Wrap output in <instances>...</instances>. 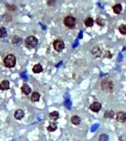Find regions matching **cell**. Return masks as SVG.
Wrapping results in <instances>:
<instances>
[{
    "label": "cell",
    "mask_w": 126,
    "mask_h": 141,
    "mask_svg": "<svg viewBox=\"0 0 126 141\" xmlns=\"http://www.w3.org/2000/svg\"><path fill=\"white\" fill-rule=\"evenodd\" d=\"M24 116V113L22 110L18 109L15 111L14 113V118L16 120H21Z\"/></svg>",
    "instance_id": "obj_8"
},
{
    "label": "cell",
    "mask_w": 126,
    "mask_h": 141,
    "mask_svg": "<svg viewBox=\"0 0 126 141\" xmlns=\"http://www.w3.org/2000/svg\"><path fill=\"white\" fill-rule=\"evenodd\" d=\"M114 83L111 80L105 79L101 82V88L103 90L106 92H111L114 90Z\"/></svg>",
    "instance_id": "obj_3"
},
{
    "label": "cell",
    "mask_w": 126,
    "mask_h": 141,
    "mask_svg": "<svg viewBox=\"0 0 126 141\" xmlns=\"http://www.w3.org/2000/svg\"><path fill=\"white\" fill-rule=\"evenodd\" d=\"M32 71L34 74H39V73L43 71V68H42V66L40 63H38L32 67Z\"/></svg>",
    "instance_id": "obj_11"
},
{
    "label": "cell",
    "mask_w": 126,
    "mask_h": 141,
    "mask_svg": "<svg viewBox=\"0 0 126 141\" xmlns=\"http://www.w3.org/2000/svg\"><path fill=\"white\" fill-rule=\"evenodd\" d=\"M92 53L95 57H98L101 55L102 51L100 50V49L99 48L98 46H94L93 48V49L92 50Z\"/></svg>",
    "instance_id": "obj_13"
},
{
    "label": "cell",
    "mask_w": 126,
    "mask_h": 141,
    "mask_svg": "<svg viewBox=\"0 0 126 141\" xmlns=\"http://www.w3.org/2000/svg\"><path fill=\"white\" fill-rule=\"evenodd\" d=\"M8 35V32H7V30L5 27H0V38H4L7 36Z\"/></svg>",
    "instance_id": "obj_19"
},
{
    "label": "cell",
    "mask_w": 126,
    "mask_h": 141,
    "mask_svg": "<svg viewBox=\"0 0 126 141\" xmlns=\"http://www.w3.org/2000/svg\"><path fill=\"white\" fill-rule=\"evenodd\" d=\"M47 131H49L50 132H55L57 129V124L54 122L50 123V125H49V126H47Z\"/></svg>",
    "instance_id": "obj_18"
},
{
    "label": "cell",
    "mask_w": 126,
    "mask_h": 141,
    "mask_svg": "<svg viewBox=\"0 0 126 141\" xmlns=\"http://www.w3.org/2000/svg\"><path fill=\"white\" fill-rule=\"evenodd\" d=\"M10 87V82L8 80H3L2 81V82L0 83V89L2 90H8Z\"/></svg>",
    "instance_id": "obj_10"
},
{
    "label": "cell",
    "mask_w": 126,
    "mask_h": 141,
    "mask_svg": "<svg viewBox=\"0 0 126 141\" xmlns=\"http://www.w3.org/2000/svg\"><path fill=\"white\" fill-rule=\"evenodd\" d=\"M99 141H108V136L106 134H100L99 137Z\"/></svg>",
    "instance_id": "obj_22"
},
{
    "label": "cell",
    "mask_w": 126,
    "mask_h": 141,
    "mask_svg": "<svg viewBox=\"0 0 126 141\" xmlns=\"http://www.w3.org/2000/svg\"><path fill=\"white\" fill-rule=\"evenodd\" d=\"M49 115H50V119L52 120L53 121H55L59 118V113L57 111H53V112L50 113Z\"/></svg>",
    "instance_id": "obj_14"
},
{
    "label": "cell",
    "mask_w": 126,
    "mask_h": 141,
    "mask_svg": "<svg viewBox=\"0 0 126 141\" xmlns=\"http://www.w3.org/2000/svg\"><path fill=\"white\" fill-rule=\"evenodd\" d=\"M7 8H8V10H10V11H14V10H16V8L14 6V5H7Z\"/></svg>",
    "instance_id": "obj_24"
},
{
    "label": "cell",
    "mask_w": 126,
    "mask_h": 141,
    "mask_svg": "<svg viewBox=\"0 0 126 141\" xmlns=\"http://www.w3.org/2000/svg\"><path fill=\"white\" fill-rule=\"evenodd\" d=\"M21 90L22 93H24L26 96H28L31 93V88L27 84H24L21 87Z\"/></svg>",
    "instance_id": "obj_9"
},
{
    "label": "cell",
    "mask_w": 126,
    "mask_h": 141,
    "mask_svg": "<svg viewBox=\"0 0 126 141\" xmlns=\"http://www.w3.org/2000/svg\"><path fill=\"white\" fill-rule=\"evenodd\" d=\"M38 44V39L32 35L28 36L24 40V45L27 49H34Z\"/></svg>",
    "instance_id": "obj_2"
},
{
    "label": "cell",
    "mask_w": 126,
    "mask_h": 141,
    "mask_svg": "<svg viewBox=\"0 0 126 141\" xmlns=\"http://www.w3.org/2000/svg\"><path fill=\"white\" fill-rule=\"evenodd\" d=\"M63 24L68 28H74L76 24V19L72 16H67L63 19Z\"/></svg>",
    "instance_id": "obj_4"
},
{
    "label": "cell",
    "mask_w": 126,
    "mask_h": 141,
    "mask_svg": "<svg viewBox=\"0 0 126 141\" xmlns=\"http://www.w3.org/2000/svg\"><path fill=\"white\" fill-rule=\"evenodd\" d=\"M122 10V5L120 4H116V5L113 6V10H114V13H116V14H119L121 13Z\"/></svg>",
    "instance_id": "obj_16"
},
{
    "label": "cell",
    "mask_w": 126,
    "mask_h": 141,
    "mask_svg": "<svg viewBox=\"0 0 126 141\" xmlns=\"http://www.w3.org/2000/svg\"><path fill=\"white\" fill-rule=\"evenodd\" d=\"M71 122L74 125H79L80 123V118L77 115H73L71 118Z\"/></svg>",
    "instance_id": "obj_17"
},
{
    "label": "cell",
    "mask_w": 126,
    "mask_h": 141,
    "mask_svg": "<svg viewBox=\"0 0 126 141\" xmlns=\"http://www.w3.org/2000/svg\"><path fill=\"white\" fill-rule=\"evenodd\" d=\"M97 127H98V124H94V125L92 127V129H91L92 132H94V131L97 129Z\"/></svg>",
    "instance_id": "obj_25"
},
{
    "label": "cell",
    "mask_w": 126,
    "mask_h": 141,
    "mask_svg": "<svg viewBox=\"0 0 126 141\" xmlns=\"http://www.w3.org/2000/svg\"><path fill=\"white\" fill-rule=\"evenodd\" d=\"M40 97H41V95L40 93H38V92H33L31 95V97H30V99L32 102H37L39 101L40 99Z\"/></svg>",
    "instance_id": "obj_12"
},
{
    "label": "cell",
    "mask_w": 126,
    "mask_h": 141,
    "mask_svg": "<svg viewBox=\"0 0 126 141\" xmlns=\"http://www.w3.org/2000/svg\"><path fill=\"white\" fill-rule=\"evenodd\" d=\"M3 63H4V65L6 68H11L16 66V58L13 55H8L4 58Z\"/></svg>",
    "instance_id": "obj_1"
},
{
    "label": "cell",
    "mask_w": 126,
    "mask_h": 141,
    "mask_svg": "<svg viewBox=\"0 0 126 141\" xmlns=\"http://www.w3.org/2000/svg\"><path fill=\"white\" fill-rule=\"evenodd\" d=\"M119 31L122 35H126V26L125 25H121L119 27Z\"/></svg>",
    "instance_id": "obj_21"
},
{
    "label": "cell",
    "mask_w": 126,
    "mask_h": 141,
    "mask_svg": "<svg viewBox=\"0 0 126 141\" xmlns=\"http://www.w3.org/2000/svg\"><path fill=\"white\" fill-rule=\"evenodd\" d=\"M105 118H114V113L113 110H110V111H106L105 113V115H104Z\"/></svg>",
    "instance_id": "obj_20"
},
{
    "label": "cell",
    "mask_w": 126,
    "mask_h": 141,
    "mask_svg": "<svg viewBox=\"0 0 126 141\" xmlns=\"http://www.w3.org/2000/svg\"><path fill=\"white\" fill-rule=\"evenodd\" d=\"M116 120L119 123H124L126 121V113L125 112H119L116 115Z\"/></svg>",
    "instance_id": "obj_7"
},
{
    "label": "cell",
    "mask_w": 126,
    "mask_h": 141,
    "mask_svg": "<svg viewBox=\"0 0 126 141\" xmlns=\"http://www.w3.org/2000/svg\"><path fill=\"white\" fill-rule=\"evenodd\" d=\"M65 47V43L61 39H56L53 42V48L55 51L60 52H62Z\"/></svg>",
    "instance_id": "obj_5"
},
{
    "label": "cell",
    "mask_w": 126,
    "mask_h": 141,
    "mask_svg": "<svg viewBox=\"0 0 126 141\" xmlns=\"http://www.w3.org/2000/svg\"><path fill=\"white\" fill-rule=\"evenodd\" d=\"M47 4L49 6H52V5L54 4V2H52V1H47Z\"/></svg>",
    "instance_id": "obj_26"
},
{
    "label": "cell",
    "mask_w": 126,
    "mask_h": 141,
    "mask_svg": "<svg viewBox=\"0 0 126 141\" xmlns=\"http://www.w3.org/2000/svg\"><path fill=\"white\" fill-rule=\"evenodd\" d=\"M96 22H97V24L98 25H100V26H101V27L104 26V24H105V21H104L102 18H100V17H98V18L97 19Z\"/></svg>",
    "instance_id": "obj_23"
},
{
    "label": "cell",
    "mask_w": 126,
    "mask_h": 141,
    "mask_svg": "<svg viewBox=\"0 0 126 141\" xmlns=\"http://www.w3.org/2000/svg\"><path fill=\"white\" fill-rule=\"evenodd\" d=\"M90 110L94 113H98L101 109V104L99 102H94L90 105Z\"/></svg>",
    "instance_id": "obj_6"
},
{
    "label": "cell",
    "mask_w": 126,
    "mask_h": 141,
    "mask_svg": "<svg viewBox=\"0 0 126 141\" xmlns=\"http://www.w3.org/2000/svg\"><path fill=\"white\" fill-rule=\"evenodd\" d=\"M84 24H85L88 27H92L93 24H94V20L92 18L88 17V18H86L85 20H84Z\"/></svg>",
    "instance_id": "obj_15"
}]
</instances>
